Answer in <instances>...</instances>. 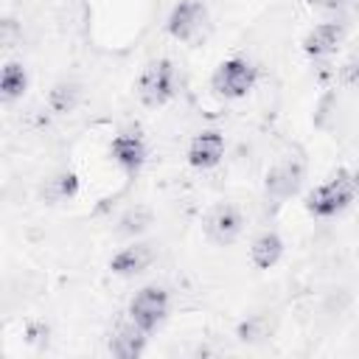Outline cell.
Instances as JSON below:
<instances>
[{
	"label": "cell",
	"mask_w": 359,
	"mask_h": 359,
	"mask_svg": "<svg viewBox=\"0 0 359 359\" xmlns=\"http://www.w3.org/2000/svg\"><path fill=\"white\" fill-rule=\"evenodd\" d=\"M303 177H306V160L300 151H289L283 157H278L266 177H264V194H266V202L272 205H283L286 199H292L300 185H303Z\"/></svg>",
	"instance_id": "obj_1"
},
{
	"label": "cell",
	"mask_w": 359,
	"mask_h": 359,
	"mask_svg": "<svg viewBox=\"0 0 359 359\" xmlns=\"http://www.w3.org/2000/svg\"><path fill=\"white\" fill-rule=\"evenodd\" d=\"M356 194V185H353V174H348L345 168H339L331 180H325L323 185H317L309 196H306V210L317 219H328V216H337L339 210H345L351 205Z\"/></svg>",
	"instance_id": "obj_2"
},
{
	"label": "cell",
	"mask_w": 359,
	"mask_h": 359,
	"mask_svg": "<svg viewBox=\"0 0 359 359\" xmlns=\"http://www.w3.org/2000/svg\"><path fill=\"white\" fill-rule=\"evenodd\" d=\"M137 98L143 107H151V109H157L174 98V65H171V59L160 56L143 67V73L137 79Z\"/></svg>",
	"instance_id": "obj_3"
},
{
	"label": "cell",
	"mask_w": 359,
	"mask_h": 359,
	"mask_svg": "<svg viewBox=\"0 0 359 359\" xmlns=\"http://www.w3.org/2000/svg\"><path fill=\"white\" fill-rule=\"evenodd\" d=\"M258 79V67L250 62V59H241V56H233V59H224L213 76H210V87L216 95L222 98H244L252 84Z\"/></svg>",
	"instance_id": "obj_4"
},
{
	"label": "cell",
	"mask_w": 359,
	"mask_h": 359,
	"mask_svg": "<svg viewBox=\"0 0 359 359\" xmlns=\"http://www.w3.org/2000/svg\"><path fill=\"white\" fill-rule=\"evenodd\" d=\"M168 306H171L168 292H165L163 286L151 283V286H143V289L132 297V303H129V317H132L143 331L151 334V331L165 320Z\"/></svg>",
	"instance_id": "obj_5"
},
{
	"label": "cell",
	"mask_w": 359,
	"mask_h": 359,
	"mask_svg": "<svg viewBox=\"0 0 359 359\" xmlns=\"http://www.w3.org/2000/svg\"><path fill=\"white\" fill-rule=\"evenodd\" d=\"M241 230H244L241 210L230 202H222V205L210 208V213L205 216V236L219 247L233 244L241 236Z\"/></svg>",
	"instance_id": "obj_6"
},
{
	"label": "cell",
	"mask_w": 359,
	"mask_h": 359,
	"mask_svg": "<svg viewBox=\"0 0 359 359\" xmlns=\"http://www.w3.org/2000/svg\"><path fill=\"white\" fill-rule=\"evenodd\" d=\"M205 20H208V11H205V3L202 0H180L168 20H165V28L174 39L180 42H191L202 28H205Z\"/></svg>",
	"instance_id": "obj_7"
},
{
	"label": "cell",
	"mask_w": 359,
	"mask_h": 359,
	"mask_svg": "<svg viewBox=\"0 0 359 359\" xmlns=\"http://www.w3.org/2000/svg\"><path fill=\"white\" fill-rule=\"evenodd\" d=\"M154 258H157L154 244H149V241H135V244L118 250V252L109 258V269H112L115 275H121V278H132V275L146 272V269L154 264Z\"/></svg>",
	"instance_id": "obj_8"
},
{
	"label": "cell",
	"mask_w": 359,
	"mask_h": 359,
	"mask_svg": "<svg viewBox=\"0 0 359 359\" xmlns=\"http://www.w3.org/2000/svg\"><path fill=\"white\" fill-rule=\"evenodd\" d=\"M109 154L121 171L137 174L146 163V143L137 132H118L109 143Z\"/></svg>",
	"instance_id": "obj_9"
},
{
	"label": "cell",
	"mask_w": 359,
	"mask_h": 359,
	"mask_svg": "<svg viewBox=\"0 0 359 359\" xmlns=\"http://www.w3.org/2000/svg\"><path fill=\"white\" fill-rule=\"evenodd\" d=\"M224 157V135L216 129H205L199 135H194L191 146H188V163L199 171H208L213 165H219V160Z\"/></svg>",
	"instance_id": "obj_10"
},
{
	"label": "cell",
	"mask_w": 359,
	"mask_h": 359,
	"mask_svg": "<svg viewBox=\"0 0 359 359\" xmlns=\"http://www.w3.org/2000/svg\"><path fill=\"white\" fill-rule=\"evenodd\" d=\"M345 39V22H320L314 25L306 36H303V50L311 56V59H323L328 53H334Z\"/></svg>",
	"instance_id": "obj_11"
},
{
	"label": "cell",
	"mask_w": 359,
	"mask_h": 359,
	"mask_svg": "<svg viewBox=\"0 0 359 359\" xmlns=\"http://www.w3.org/2000/svg\"><path fill=\"white\" fill-rule=\"evenodd\" d=\"M146 339L149 331H143L132 317L126 323H118V328L109 337V353L121 356V359H137L146 351Z\"/></svg>",
	"instance_id": "obj_12"
},
{
	"label": "cell",
	"mask_w": 359,
	"mask_h": 359,
	"mask_svg": "<svg viewBox=\"0 0 359 359\" xmlns=\"http://www.w3.org/2000/svg\"><path fill=\"white\" fill-rule=\"evenodd\" d=\"M280 255H283V238L278 233H272V230L255 236L252 244H250V261L258 269H272L280 261Z\"/></svg>",
	"instance_id": "obj_13"
},
{
	"label": "cell",
	"mask_w": 359,
	"mask_h": 359,
	"mask_svg": "<svg viewBox=\"0 0 359 359\" xmlns=\"http://www.w3.org/2000/svg\"><path fill=\"white\" fill-rule=\"evenodd\" d=\"M25 90H28V73H25V67L17 65V62H8L3 67V79H0V95H3V101H17Z\"/></svg>",
	"instance_id": "obj_14"
},
{
	"label": "cell",
	"mask_w": 359,
	"mask_h": 359,
	"mask_svg": "<svg viewBox=\"0 0 359 359\" xmlns=\"http://www.w3.org/2000/svg\"><path fill=\"white\" fill-rule=\"evenodd\" d=\"M79 101H81V90H79V84H73V81H59V84L50 90V95H48L50 109L59 112V115L73 112V109L79 107Z\"/></svg>",
	"instance_id": "obj_15"
},
{
	"label": "cell",
	"mask_w": 359,
	"mask_h": 359,
	"mask_svg": "<svg viewBox=\"0 0 359 359\" xmlns=\"http://www.w3.org/2000/svg\"><path fill=\"white\" fill-rule=\"evenodd\" d=\"M151 222H154V216H151L149 208H132V210H126V213L121 216L118 230H121L123 236H140V233H146V230L151 227Z\"/></svg>",
	"instance_id": "obj_16"
},
{
	"label": "cell",
	"mask_w": 359,
	"mask_h": 359,
	"mask_svg": "<svg viewBox=\"0 0 359 359\" xmlns=\"http://www.w3.org/2000/svg\"><path fill=\"white\" fill-rule=\"evenodd\" d=\"M45 191H48L50 199H70V196L79 194V177H76L73 171H65V174L53 177Z\"/></svg>",
	"instance_id": "obj_17"
},
{
	"label": "cell",
	"mask_w": 359,
	"mask_h": 359,
	"mask_svg": "<svg viewBox=\"0 0 359 359\" xmlns=\"http://www.w3.org/2000/svg\"><path fill=\"white\" fill-rule=\"evenodd\" d=\"M264 337H269V320L261 314H255L238 325V339H244V342H258Z\"/></svg>",
	"instance_id": "obj_18"
},
{
	"label": "cell",
	"mask_w": 359,
	"mask_h": 359,
	"mask_svg": "<svg viewBox=\"0 0 359 359\" xmlns=\"http://www.w3.org/2000/svg\"><path fill=\"white\" fill-rule=\"evenodd\" d=\"M339 79H342L345 84H351V87H359V59H351V62L339 70Z\"/></svg>",
	"instance_id": "obj_19"
},
{
	"label": "cell",
	"mask_w": 359,
	"mask_h": 359,
	"mask_svg": "<svg viewBox=\"0 0 359 359\" xmlns=\"http://www.w3.org/2000/svg\"><path fill=\"white\" fill-rule=\"evenodd\" d=\"M311 8H323V11H331V8H339V6H345L348 0H306Z\"/></svg>",
	"instance_id": "obj_20"
},
{
	"label": "cell",
	"mask_w": 359,
	"mask_h": 359,
	"mask_svg": "<svg viewBox=\"0 0 359 359\" xmlns=\"http://www.w3.org/2000/svg\"><path fill=\"white\" fill-rule=\"evenodd\" d=\"M353 185H356V191H359V171H353Z\"/></svg>",
	"instance_id": "obj_21"
}]
</instances>
